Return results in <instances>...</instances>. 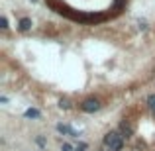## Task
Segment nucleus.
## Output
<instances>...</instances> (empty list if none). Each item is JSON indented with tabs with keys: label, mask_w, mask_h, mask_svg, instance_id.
<instances>
[{
	"label": "nucleus",
	"mask_w": 155,
	"mask_h": 151,
	"mask_svg": "<svg viewBox=\"0 0 155 151\" xmlns=\"http://www.w3.org/2000/svg\"><path fill=\"white\" fill-rule=\"evenodd\" d=\"M102 143H104V147H108L110 151H122L124 149V136L118 133V132H108L104 136Z\"/></svg>",
	"instance_id": "obj_1"
},
{
	"label": "nucleus",
	"mask_w": 155,
	"mask_h": 151,
	"mask_svg": "<svg viewBox=\"0 0 155 151\" xmlns=\"http://www.w3.org/2000/svg\"><path fill=\"white\" fill-rule=\"evenodd\" d=\"M81 110L87 112V114H94V112H98V110H100V102L96 100V98H87V100L81 102Z\"/></svg>",
	"instance_id": "obj_2"
},
{
	"label": "nucleus",
	"mask_w": 155,
	"mask_h": 151,
	"mask_svg": "<svg viewBox=\"0 0 155 151\" xmlns=\"http://www.w3.org/2000/svg\"><path fill=\"white\" fill-rule=\"evenodd\" d=\"M57 132L59 133H65V136H71V137H79V133L67 124H57Z\"/></svg>",
	"instance_id": "obj_3"
},
{
	"label": "nucleus",
	"mask_w": 155,
	"mask_h": 151,
	"mask_svg": "<svg viewBox=\"0 0 155 151\" xmlns=\"http://www.w3.org/2000/svg\"><path fill=\"white\" fill-rule=\"evenodd\" d=\"M120 132H122V136L132 137L134 136V126L130 124V122H122V124H120Z\"/></svg>",
	"instance_id": "obj_4"
},
{
	"label": "nucleus",
	"mask_w": 155,
	"mask_h": 151,
	"mask_svg": "<svg viewBox=\"0 0 155 151\" xmlns=\"http://www.w3.org/2000/svg\"><path fill=\"white\" fill-rule=\"evenodd\" d=\"M18 30H20V31L31 30V20H30V18H22V20L18 22Z\"/></svg>",
	"instance_id": "obj_5"
},
{
	"label": "nucleus",
	"mask_w": 155,
	"mask_h": 151,
	"mask_svg": "<svg viewBox=\"0 0 155 151\" xmlns=\"http://www.w3.org/2000/svg\"><path fill=\"white\" fill-rule=\"evenodd\" d=\"M24 116H26V118H31V120H38V118H41V112H39V110H35V108H28L26 112H24Z\"/></svg>",
	"instance_id": "obj_6"
},
{
	"label": "nucleus",
	"mask_w": 155,
	"mask_h": 151,
	"mask_svg": "<svg viewBox=\"0 0 155 151\" xmlns=\"http://www.w3.org/2000/svg\"><path fill=\"white\" fill-rule=\"evenodd\" d=\"M147 106L155 112V94H149V96H147Z\"/></svg>",
	"instance_id": "obj_7"
},
{
	"label": "nucleus",
	"mask_w": 155,
	"mask_h": 151,
	"mask_svg": "<svg viewBox=\"0 0 155 151\" xmlns=\"http://www.w3.org/2000/svg\"><path fill=\"white\" fill-rule=\"evenodd\" d=\"M59 108H61V110H69V108H71V104H69V100H67V98L59 100Z\"/></svg>",
	"instance_id": "obj_8"
},
{
	"label": "nucleus",
	"mask_w": 155,
	"mask_h": 151,
	"mask_svg": "<svg viewBox=\"0 0 155 151\" xmlns=\"http://www.w3.org/2000/svg\"><path fill=\"white\" fill-rule=\"evenodd\" d=\"M0 28H2V30H8V20H6V16H2V18H0Z\"/></svg>",
	"instance_id": "obj_9"
},
{
	"label": "nucleus",
	"mask_w": 155,
	"mask_h": 151,
	"mask_svg": "<svg viewBox=\"0 0 155 151\" xmlns=\"http://www.w3.org/2000/svg\"><path fill=\"white\" fill-rule=\"evenodd\" d=\"M61 151H73V147L69 143H63V145H61Z\"/></svg>",
	"instance_id": "obj_10"
},
{
	"label": "nucleus",
	"mask_w": 155,
	"mask_h": 151,
	"mask_svg": "<svg viewBox=\"0 0 155 151\" xmlns=\"http://www.w3.org/2000/svg\"><path fill=\"white\" fill-rule=\"evenodd\" d=\"M35 141H38L39 145H45V140H43V137H38V140H35Z\"/></svg>",
	"instance_id": "obj_11"
},
{
	"label": "nucleus",
	"mask_w": 155,
	"mask_h": 151,
	"mask_svg": "<svg viewBox=\"0 0 155 151\" xmlns=\"http://www.w3.org/2000/svg\"><path fill=\"white\" fill-rule=\"evenodd\" d=\"M153 73H155V71H153Z\"/></svg>",
	"instance_id": "obj_12"
}]
</instances>
